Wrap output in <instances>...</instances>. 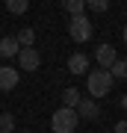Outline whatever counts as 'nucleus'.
I'll return each mask as SVG.
<instances>
[{
  "mask_svg": "<svg viewBox=\"0 0 127 133\" xmlns=\"http://www.w3.org/2000/svg\"><path fill=\"white\" fill-rule=\"evenodd\" d=\"M112 86H115V80H112V74H109V71H104V68H98V71H89L86 89H89L92 101H98V98L109 95V92H112Z\"/></svg>",
  "mask_w": 127,
  "mask_h": 133,
  "instance_id": "obj_1",
  "label": "nucleus"
},
{
  "mask_svg": "<svg viewBox=\"0 0 127 133\" xmlns=\"http://www.w3.org/2000/svg\"><path fill=\"white\" fill-rule=\"evenodd\" d=\"M77 124H80V115H77V109H68V107H59L56 112H53L50 118V130L53 133H74Z\"/></svg>",
  "mask_w": 127,
  "mask_h": 133,
  "instance_id": "obj_2",
  "label": "nucleus"
},
{
  "mask_svg": "<svg viewBox=\"0 0 127 133\" xmlns=\"http://www.w3.org/2000/svg\"><path fill=\"white\" fill-rule=\"evenodd\" d=\"M68 36L74 38L77 44L89 42V38H92V21L86 18V15H80V18H71V21H68Z\"/></svg>",
  "mask_w": 127,
  "mask_h": 133,
  "instance_id": "obj_3",
  "label": "nucleus"
},
{
  "mask_svg": "<svg viewBox=\"0 0 127 133\" xmlns=\"http://www.w3.org/2000/svg\"><path fill=\"white\" fill-rule=\"evenodd\" d=\"M18 65H21V71H36V68L42 65L38 50H36V48H21V53H18Z\"/></svg>",
  "mask_w": 127,
  "mask_h": 133,
  "instance_id": "obj_4",
  "label": "nucleus"
},
{
  "mask_svg": "<svg viewBox=\"0 0 127 133\" xmlns=\"http://www.w3.org/2000/svg\"><path fill=\"white\" fill-rule=\"evenodd\" d=\"M21 80V71L12 65H0V92H12Z\"/></svg>",
  "mask_w": 127,
  "mask_h": 133,
  "instance_id": "obj_5",
  "label": "nucleus"
},
{
  "mask_svg": "<svg viewBox=\"0 0 127 133\" xmlns=\"http://www.w3.org/2000/svg\"><path fill=\"white\" fill-rule=\"evenodd\" d=\"M95 59H98V65L104 68V71H109V68L115 65L118 53H115V48H112V44H101V48L95 50Z\"/></svg>",
  "mask_w": 127,
  "mask_h": 133,
  "instance_id": "obj_6",
  "label": "nucleus"
},
{
  "mask_svg": "<svg viewBox=\"0 0 127 133\" xmlns=\"http://www.w3.org/2000/svg\"><path fill=\"white\" fill-rule=\"evenodd\" d=\"M77 115L86 121H95L101 115V107H98V101H92V98H80V107H77Z\"/></svg>",
  "mask_w": 127,
  "mask_h": 133,
  "instance_id": "obj_7",
  "label": "nucleus"
},
{
  "mask_svg": "<svg viewBox=\"0 0 127 133\" xmlns=\"http://www.w3.org/2000/svg\"><path fill=\"white\" fill-rule=\"evenodd\" d=\"M18 53H21V44H18L15 36L0 38V56H3V59H12V56H18Z\"/></svg>",
  "mask_w": 127,
  "mask_h": 133,
  "instance_id": "obj_8",
  "label": "nucleus"
},
{
  "mask_svg": "<svg viewBox=\"0 0 127 133\" xmlns=\"http://www.w3.org/2000/svg\"><path fill=\"white\" fill-rule=\"evenodd\" d=\"M68 71L71 74H86L89 71V56L86 53H71L68 56Z\"/></svg>",
  "mask_w": 127,
  "mask_h": 133,
  "instance_id": "obj_9",
  "label": "nucleus"
},
{
  "mask_svg": "<svg viewBox=\"0 0 127 133\" xmlns=\"http://www.w3.org/2000/svg\"><path fill=\"white\" fill-rule=\"evenodd\" d=\"M62 107H68V109H77V107H80V92H77L74 86H68V89L62 92Z\"/></svg>",
  "mask_w": 127,
  "mask_h": 133,
  "instance_id": "obj_10",
  "label": "nucleus"
},
{
  "mask_svg": "<svg viewBox=\"0 0 127 133\" xmlns=\"http://www.w3.org/2000/svg\"><path fill=\"white\" fill-rule=\"evenodd\" d=\"M62 6H65V12L71 15V18H80V15L86 12V0H65Z\"/></svg>",
  "mask_w": 127,
  "mask_h": 133,
  "instance_id": "obj_11",
  "label": "nucleus"
},
{
  "mask_svg": "<svg viewBox=\"0 0 127 133\" xmlns=\"http://www.w3.org/2000/svg\"><path fill=\"white\" fill-rule=\"evenodd\" d=\"M15 38H18V44H21V48H33V42H36V30H33V27H24Z\"/></svg>",
  "mask_w": 127,
  "mask_h": 133,
  "instance_id": "obj_12",
  "label": "nucleus"
},
{
  "mask_svg": "<svg viewBox=\"0 0 127 133\" xmlns=\"http://www.w3.org/2000/svg\"><path fill=\"white\" fill-rule=\"evenodd\" d=\"M109 74H112V80H127V59H115Z\"/></svg>",
  "mask_w": 127,
  "mask_h": 133,
  "instance_id": "obj_13",
  "label": "nucleus"
},
{
  "mask_svg": "<svg viewBox=\"0 0 127 133\" xmlns=\"http://www.w3.org/2000/svg\"><path fill=\"white\" fill-rule=\"evenodd\" d=\"M6 9H9L12 15H24V12L30 9V3H27V0H9V3H6Z\"/></svg>",
  "mask_w": 127,
  "mask_h": 133,
  "instance_id": "obj_14",
  "label": "nucleus"
},
{
  "mask_svg": "<svg viewBox=\"0 0 127 133\" xmlns=\"http://www.w3.org/2000/svg\"><path fill=\"white\" fill-rule=\"evenodd\" d=\"M15 130V115L12 112H3L0 115V133H12Z\"/></svg>",
  "mask_w": 127,
  "mask_h": 133,
  "instance_id": "obj_15",
  "label": "nucleus"
},
{
  "mask_svg": "<svg viewBox=\"0 0 127 133\" xmlns=\"http://www.w3.org/2000/svg\"><path fill=\"white\" fill-rule=\"evenodd\" d=\"M86 6H89L92 12H106V9H109V3H106V0H89Z\"/></svg>",
  "mask_w": 127,
  "mask_h": 133,
  "instance_id": "obj_16",
  "label": "nucleus"
},
{
  "mask_svg": "<svg viewBox=\"0 0 127 133\" xmlns=\"http://www.w3.org/2000/svg\"><path fill=\"white\" fill-rule=\"evenodd\" d=\"M115 133H127V118H124V121H118V124H115Z\"/></svg>",
  "mask_w": 127,
  "mask_h": 133,
  "instance_id": "obj_17",
  "label": "nucleus"
},
{
  "mask_svg": "<svg viewBox=\"0 0 127 133\" xmlns=\"http://www.w3.org/2000/svg\"><path fill=\"white\" fill-rule=\"evenodd\" d=\"M121 107H124V109H127V95H121Z\"/></svg>",
  "mask_w": 127,
  "mask_h": 133,
  "instance_id": "obj_18",
  "label": "nucleus"
},
{
  "mask_svg": "<svg viewBox=\"0 0 127 133\" xmlns=\"http://www.w3.org/2000/svg\"><path fill=\"white\" fill-rule=\"evenodd\" d=\"M124 42H127V24H124Z\"/></svg>",
  "mask_w": 127,
  "mask_h": 133,
  "instance_id": "obj_19",
  "label": "nucleus"
}]
</instances>
